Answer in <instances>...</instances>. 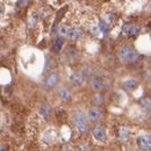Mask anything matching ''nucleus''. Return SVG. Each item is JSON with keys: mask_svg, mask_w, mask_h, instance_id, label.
<instances>
[{"mask_svg": "<svg viewBox=\"0 0 151 151\" xmlns=\"http://www.w3.org/2000/svg\"><path fill=\"white\" fill-rule=\"evenodd\" d=\"M119 134H120L121 139L126 141V139H128V138H129V136H130V130H129L127 127H122V128H120Z\"/></svg>", "mask_w": 151, "mask_h": 151, "instance_id": "nucleus-17", "label": "nucleus"}, {"mask_svg": "<svg viewBox=\"0 0 151 151\" xmlns=\"http://www.w3.org/2000/svg\"><path fill=\"white\" fill-rule=\"evenodd\" d=\"M137 86H138V83H137L135 79L126 80V81L122 84V88H123V90H126V91H129V92L135 91V90L137 88Z\"/></svg>", "mask_w": 151, "mask_h": 151, "instance_id": "nucleus-10", "label": "nucleus"}, {"mask_svg": "<svg viewBox=\"0 0 151 151\" xmlns=\"http://www.w3.org/2000/svg\"><path fill=\"white\" fill-rule=\"evenodd\" d=\"M58 80H59V77H58L57 73H55V72L50 73L49 77L47 78V81H45V88L50 90V88L55 87L57 85V83H58Z\"/></svg>", "mask_w": 151, "mask_h": 151, "instance_id": "nucleus-6", "label": "nucleus"}, {"mask_svg": "<svg viewBox=\"0 0 151 151\" xmlns=\"http://www.w3.org/2000/svg\"><path fill=\"white\" fill-rule=\"evenodd\" d=\"M141 32V28L139 26H136V24H128V26H124L123 28V34L128 37H134V36H137Z\"/></svg>", "mask_w": 151, "mask_h": 151, "instance_id": "nucleus-5", "label": "nucleus"}, {"mask_svg": "<svg viewBox=\"0 0 151 151\" xmlns=\"http://www.w3.org/2000/svg\"><path fill=\"white\" fill-rule=\"evenodd\" d=\"M7 150H8L7 145H0V151H7Z\"/></svg>", "mask_w": 151, "mask_h": 151, "instance_id": "nucleus-23", "label": "nucleus"}, {"mask_svg": "<svg viewBox=\"0 0 151 151\" xmlns=\"http://www.w3.org/2000/svg\"><path fill=\"white\" fill-rule=\"evenodd\" d=\"M102 116V112L99 108H92L88 111V119L91 121H98Z\"/></svg>", "mask_w": 151, "mask_h": 151, "instance_id": "nucleus-12", "label": "nucleus"}, {"mask_svg": "<svg viewBox=\"0 0 151 151\" xmlns=\"http://www.w3.org/2000/svg\"><path fill=\"white\" fill-rule=\"evenodd\" d=\"M69 32H70V27L69 26H66V24H62L60 27H59V29H58V33H59V37H63V36H66V35H69Z\"/></svg>", "mask_w": 151, "mask_h": 151, "instance_id": "nucleus-18", "label": "nucleus"}, {"mask_svg": "<svg viewBox=\"0 0 151 151\" xmlns=\"http://www.w3.org/2000/svg\"><path fill=\"white\" fill-rule=\"evenodd\" d=\"M92 135H93V137H94L96 141H99V142H106V132H105V129L101 127V126H95L94 128L92 129Z\"/></svg>", "mask_w": 151, "mask_h": 151, "instance_id": "nucleus-4", "label": "nucleus"}, {"mask_svg": "<svg viewBox=\"0 0 151 151\" xmlns=\"http://www.w3.org/2000/svg\"><path fill=\"white\" fill-rule=\"evenodd\" d=\"M138 149L142 151H150L151 149V138L149 135H139L136 139Z\"/></svg>", "mask_w": 151, "mask_h": 151, "instance_id": "nucleus-3", "label": "nucleus"}, {"mask_svg": "<svg viewBox=\"0 0 151 151\" xmlns=\"http://www.w3.org/2000/svg\"><path fill=\"white\" fill-rule=\"evenodd\" d=\"M66 9H68V6H64V8H63V9H60V11L57 13V17H56V19H55V22H54V27L51 28V34H55V33H56L57 24H58L59 20H60V18L63 17V14H64V12H65Z\"/></svg>", "mask_w": 151, "mask_h": 151, "instance_id": "nucleus-14", "label": "nucleus"}, {"mask_svg": "<svg viewBox=\"0 0 151 151\" xmlns=\"http://www.w3.org/2000/svg\"><path fill=\"white\" fill-rule=\"evenodd\" d=\"M114 20H115V17H114L113 14H108V15H107V18H106V21H105V22H106L107 24H112V23L114 22Z\"/></svg>", "mask_w": 151, "mask_h": 151, "instance_id": "nucleus-21", "label": "nucleus"}, {"mask_svg": "<svg viewBox=\"0 0 151 151\" xmlns=\"http://www.w3.org/2000/svg\"><path fill=\"white\" fill-rule=\"evenodd\" d=\"M119 55H120L122 60H124L127 63H134L138 59L137 51L130 45H122L119 50Z\"/></svg>", "mask_w": 151, "mask_h": 151, "instance_id": "nucleus-2", "label": "nucleus"}, {"mask_svg": "<svg viewBox=\"0 0 151 151\" xmlns=\"http://www.w3.org/2000/svg\"><path fill=\"white\" fill-rule=\"evenodd\" d=\"M92 101L94 102L95 105H101V104L104 102V95L100 94V93H96V94L93 95Z\"/></svg>", "mask_w": 151, "mask_h": 151, "instance_id": "nucleus-19", "label": "nucleus"}, {"mask_svg": "<svg viewBox=\"0 0 151 151\" xmlns=\"http://www.w3.org/2000/svg\"><path fill=\"white\" fill-rule=\"evenodd\" d=\"M91 87H92V90L99 92V91L105 90V88H106V85H105V83H104L101 79H99V78H93V79L91 80Z\"/></svg>", "mask_w": 151, "mask_h": 151, "instance_id": "nucleus-9", "label": "nucleus"}, {"mask_svg": "<svg viewBox=\"0 0 151 151\" xmlns=\"http://www.w3.org/2000/svg\"><path fill=\"white\" fill-rule=\"evenodd\" d=\"M98 27H99V29H100V33H102L105 36L108 35V33H109V26H108L104 20H100V21H99Z\"/></svg>", "mask_w": 151, "mask_h": 151, "instance_id": "nucleus-15", "label": "nucleus"}, {"mask_svg": "<svg viewBox=\"0 0 151 151\" xmlns=\"http://www.w3.org/2000/svg\"><path fill=\"white\" fill-rule=\"evenodd\" d=\"M70 81L76 85V86H81L84 83H85V78L83 77L81 73H79V72H75V73H72V75L70 76Z\"/></svg>", "mask_w": 151, "mask_h": 151, "instance_id": "nucleus-8", "label": "nucleus"}, {"mask_svg": "<svg viewBox=\"0 0 151 151\" xmlns=\"http://www.w3.org/2000/svg\"><path fill=\"white\" fill-rule=\"evenodd\" d=\"M51 107L48 105V104H43L42 106H41V108H40V113L41 115L44 117V119H49L50 116H51Z\"/></svg>", "mask_w": 151, "mask_h": 151, "instance_id": "nucleus-13", "label": "nucleus"}, {"mask_svg": "<svg viewBox=\"0 0 151 151\" xmlns=\"http://www.w3.org/2000/svg\"><path fill=\"white\" fill-rule=\"evenodd\" d=\"M60 151H73V150H72L71 148H68V147H65V148H63V149H62Z\"/></svg>", "mask_w": 151, "mask_h": 151, "instance_id": "nucleus-25", "label": "nucleus"}, {"mask_svg": "<svg viewBox=\"0 0 151 151\" xmlns=\"http://www.w3.org/2000/svg\"><path fill=\"white\" fill-rule=\"evenodd\" d=\"M63 44H64V40H63V37H57L56 41H55V42H54V44H52L51 50H52V51H55V52L60 51V50H62Z\"/></svg>", "mask_w": 151, "mask_h": 151, "instance_id": "nucleus-16", "label": "nucleus"}, {"mask_svg": "<svg viewBox=\"0 0 151 151\" xmlns=\"http://www.w3.org/2000/svg\"><path fill=\"white\" fill-rule=\"evenodd\" d=\"M58 94L60 96V99L64 100V101H70L71 98H72L71 92H70L69 88H66V87H60V88L58 90Z\"/></svg>", "mask_w": 151, "mask_h": 151, "instance_id": "nucleus-11", "label": "nucleus"}, {"mask_svg": "<svg viewBox=\"0 0 151 151\" xmlns=\"http://www.w3.org/2000/svg\"><path fill=\"white\" fill-rule=\"evenodd\" d=\"M72 121H73L76 128L78 129V132H80L81 134L88 132V122H87V119L83 112L75 111L72 114Z\"/></svg>", "mask_w": 151, "mask_h": 151, "instance_id": "nucleus-1", "label": "nucleus"}, {"mask_svg": "<svg viewBox=\"0 0 151 151\" xmlns=\"http://www.w3.org/2000/svg\"><path fill=\"white\" fill-rule=\"evenodd\" d=\"M77 151H91V148L87 143H80L77 148Z\"/></svg>", "mask_w": 151, "mask_h": 151, "instance_id": "nucleus-20", "label": "nucleus"}, {"mask_svg": "<svg viewBox=\"0 0 151 151\" xmlns=\"http://www.w3.org/2000/svg\"><path fill=\"white\" fill-rule=\"evenodd\" d=\"M81 35H83V29L80 27H73L69 32V38H70L71 42L78 41L79 38L81 37Z\"/></svg>", "mask_w": 151, "mask_h": 151, "instance_id": "nucleus-7", "label": "nucleus"}, {"mask_svg": "<svg viewBox=\"0 0 151 151\" xmlns=\"http://www.w3.org/2000/svg\"><path fill=\"white\" fill-rule=\"evenodd\" d=\"M4 11H5V7H4V5H2V4H0V14H2V13H4Z\"/></svg>", "mask_w": 151, "mask_h": 151, "instance_id": "nucleus-24", "label": "nucleus"}, {"mask_svg": "<svg viewBox=\"0 0 151 151\" xmlns=\"http://www.w3.org/2000/svg\"><path fill=\"white\" fill-rule=\"evenodd\" d=\"M91 32L93 33V35H95V36H98V35L100 34V29H99L98 24H95V26H93V27H91Z\"/></svg>", "mask_w": 151, "mask_h": 151, "instance_id": "nucleus-22", "label": "nucleus"}]
</instances>
